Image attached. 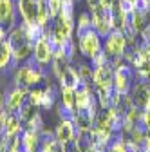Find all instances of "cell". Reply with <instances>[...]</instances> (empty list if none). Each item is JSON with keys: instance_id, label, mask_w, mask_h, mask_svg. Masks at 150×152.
<instances>
[{"instance_id": "17", "label": "cell", "mask_w": 150, "mask_h": 152, "mask_svg": "<svg viewBox=\"0 0 150 152\" xmlns=\"http://www.w3.org/2000/svg\"><path fill=\"white\" fill-rule=\"evenodd\" d=\"M78 74H80L82 83H85V85H89V87L94 85V71H92L89 65H80Z\"/></svg>"}, {"instance_id": "8", "label": "cell", "mask_w": 150, "mask_h": 152, "mask_svg": "<svg viewBox=\"0 0 150 152\" xmlns=\"http://www.w3.org/2000/svg\"><path fill=\"white\" fill-rule=\"evenodd\" d=\"M130 82H132V69L128 65H119L114 71V83H112L114 91L119 94H125L130 87Z\"/></svg>"}, {"instance_id": "23", "label": "cell", "mask_w": 150, "mask_h": 152, "mask_svg": "<svg viewBox=\"0 0 150 152\" xmlns=\"http://www.w3.org/2000/svg\"><path fill=\"white\" fill-rule=\"evenodd\" d=\"M0 109H6V96L2 91H0Z\"/></svg>"}, {"instance_id": "20", "label": "cell", "mask_w": 150, "mask_h": 152, "mask_svg": "<svg viewBox=\"0 0 150 152\" xmlns=\"http://www.w3.org/2000/svg\"><path fill=\"white\" fill-rule=\"evenodd\" d=\"M108 152H125V141L116 140V141L108 143Z\"/></svg>"}, {"instance_id": "6", "label": "cell", "mask_w": 150, "mask_h": 152, "mask_svg": "<svg viewBox=\"0 0 150 152\" xmlns=\"http://www.w3.org/2000/svg\"><path fill=\"white\" fill-rule=\"evenodd\" d=\"M52 56H54L52 40H51L49 34L44 33V36H42L40 40L34 44V47H33V58H34V62H38L40 65H47V64L52 62Z\"/></svg>"}, {"instance_id": "9", "label": "cell", "mask_w": 150, "mask_h": 152, "mask_svg": "<svg viewBox=\"0 0 150 152\" xmlns=\"http://www.w3.org/2000/svg\"><path fill=\"white\" fill-rule=\"evenodd\" d=\"M27 89L25 87H20L18 85L16 89H13L7 98H6V112H18L20 107L24 105V102L27 100Z\"/></svg>"}, {"instance_id": "12", "label": "cell", "mask_w": 150, "mask_h": 152, "mask_svg": "<svg viewBox=\"0 0 150 152\" xmlns=\"http://www.w3.org/2000/svg\"><path fill=\"white\" fill-rule=\"evenodd\" d=\"M0 26L6 29L15 27V4L13 0H0Z\"/></svg>"}, {"instance_id": "1", "label": "cell", "mask_w": 150, "mask_h": 152, "mask_svg": "<svg viewBox=\"0 0 150 152\" xmlns=\"http://www.w3.org/2000/svg\"><path fill=\"white\" fill-rule=\"evenodd\" d=\"M7 44H9V49L13 53V62L18 64V62H24L27 60L29 56L33 54V47L34 44L29 40V36L24 29V26H15L11 29V33L7 34Z\"/></svg>"}, {"instance_id": "2", "label": "cell", "mask_w": 150, "mask_h": 152, "mask_svg": "<svg viewBox=\"0 0 150 152\" xmlns=\"http://www.w3.org/2000/svg\"><path fill=\"white\" fill-rule=\"evenodd\" d=\"M44 80V71L42 65L38 62H27L22 67H18L16 74H15V82L20 85V87H33V85H38Z\"/></svg>"}, {"instance_id": "7", "label": "cell", "mask_w": 150, "mask_h": 152, "mask_svg": "<svg viewBox=\"0 0 150 152\" xmlns=\"http://www.w3.org/2000/svg\"><path fill=\"white\" fill-rule=\"evenodd\" d=\"M16 11L24 24H38V0H16Z\"/></svg>"}, {"instance_id": "19", "label": "cell", "mask_w": 150, "mask_h": 152, "mask_svg": "<svg viewBox=\"0 0 150 152\" xmlns=\"http://www.w3.org/2000/svg\"><path fill=\"white\" fill-rule=\"evenodd\" d=\"M89 27H92L90 15L89 13H82L80 18H78V31H83V29H89Z\"/></svg>"}, {"instance_id": "4", "label": "cell", "mask_w": 150, "mask_h": 152, "mask_svg": "<svg viewBox=\"0 0 150 152\" xmlns=\"http://www.w3.org/2000/svg\"><path fill=\"white\" fill-rule=\"evenodd\" d=\"M90 20L92 27L96 29L100 36H107L112 29V20H110V9L103 7L101 4H96L94 7H90Z\"/></svg>"}, {"instance_id": "22", "label": "cell", "mask_w": 150, "mask_h": 152, "mask_svg": "<svg viewBox=\"0 0 150 152\" xmlns=\"http://www.w3.org/2000/svg\"><path fill=\"white\" fill-rule=\"evenodd\" d=\"M6 38H7V29L4 26H0V44L6 42Z\"/></svg>"}, {"instance_id": "10", "label": "cell", "mask_w": 150, "mask_h": 152, "mask_svg": "<svg viewBox=\"0 0 150 152\" xmlns=\"http://www.w3.org/2000/svg\"><path fill=\"white\" fill-rule=\"evenodd\" d=\"M54 136L60 143L67 145V143H71L74 140V136H76V125L72 123V120H62L60 125L54 130Z\"/></svg>"}, {"instance_id": "18", "label": "cell", "mask_w": 150, "mask_h": 152, "mask_svg": "<svg viewBox=\"0 0 150 152\" xmlns=\"http://www.w3.org/2000/svg\"><path fill=\"white\" fill-rule=\"evenodd\" d=\"M47 4H49V15H51V18L54 20V18L60 15V11H62L63 0H47Z\"/></svg>"}, {"instance_id": "3", "label": "cell", "mask_w": 150, "mask_h": 152, "mask_svg": "<svg viewBox=\"0 0 150 152\" xmlns=\"http://www.w3.org/2000/svg\"><path fill=\"white\" fill-rule=\"evenodd\" d=\"M78 47H80V53L83 56H87V58H92L94 54H98L101 51L100 34L96 33L94 27L78 31Z\"/></svg>"}, {"instance_id": "21", "label": "cell", "mask_w": 150, "mask_h": 152, "mask_svg": "<svg viewBox=\"0 0 150 152\" xmlns=\"http://www.w3.org/2000/svg\"><path fill=\"white\" fill-rule=\"evenodd\" d=\"M6 127V109H0V134H4Z\"/></svg>"}, {"instance_id": "24", "label": "cell", "mask_w": 150, "mask_h": 152, "mask_svg": "<svg viewBox=\"0 0 150 152\" xmlns=\"http://www.w3.org/2000/svg\"><path fill=\"white\" fill-rule=\"evenodd\" d=\"M128 2H132V4H136V2H138V0H128Z\"/></svg>"}, {"instance_id": "15", "label": "cell", "mask_w": 150, "mask_h": 152, "mask_svg": "<svg viewBox=\"0 0 150 152\" xmlns=\"http://www.w3.org/2000/svg\"><path fill=\"white\" fill-rule=\"evenodd\" d=\"M22 120L18 116V112H6V127H4V134H15V132L22 130Z\"/></svg>"}, {"instance_id": "5", "label": "cell", "mask_w": 150, "mask_h": 152, "mask_svg": "<svg viewBox=\"0 0 150 152\" xmlns=\"http://www.w3.org/2000/svg\"><path fill=\"white\" fill-rule=\"evenodd\" d=\"M127 49V36L121 29H112L107 34V42L103 45V53L108 56V58H118V56H123Z\"/></svg>"}, {"instance_id": "11", "label": "cell", "mask_w": 150, "mask_h": 152, "mask_svg": "<svg viewBox=\"0 0 150 152\" xmlns=\"http://www.w3.org/2000/svg\"><path fill=\"white\" fill-rule=\"evenodd\" d=\"M114 83V71L108 64L94 67V85L96 87H112Z\"/></svg>"}, {"instance_id": "14", "label": "cell", "mask_w": 150, "mask_h": 152, "mask_svg": "<svg viewBox=\"0 0 150 152\" xmlns=\"http://www.w3.org/2000/svg\"><path fill=\"white\" fill-rule=\"evenodd\" d=\"M40 147V132L27 129L22 134V152H38Z\"/></svg>"}, {"instance_id": "13", "label": "cell", "mask_w": 150, "mask_h": 152, "mask_svg": "<svg viewBox=\"0 0 150 152\" xmlns=\"http://www.w3.org/2000/svg\"><path fill=\"white\" fill-rule=\"evenodd\" d=\"M60 85H62V89H69V91H76L78 87H80V83H82V80H80V74H78V71H74L72 67H65L63 69V72L60 74Z\"/></svg>"}, {"instance_id": "16", "label": "cell", "mask_w": 150, "mask_h": 152, "mask_svg": "<svg viewBox=\"0 0 150 152\" xmlns=\"http://www.w3.org/2000/svg\"><path fill=\"white\" fill-rule=\"evenodd\" d=\"M11 62H13V53H11L9 44H7V40H6V42L0 44V71L6 69Z\"/></svg>"}]
</instances>
